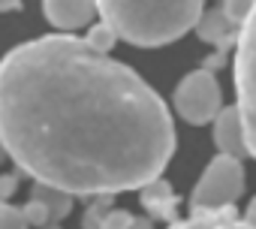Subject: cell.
<instances>
[{
  "instance_id": "ac0fdd59",
  "label": "cell",
  "mask_w": 256,
  "mask_h": 229,
  "mask_svg": "<svg viewBox=\"0 0 256 229\" xmlns=\"http://www.w3.org/2000/svg\"><path fill=\"white\" fill-rule=\"evenodd\" d=\"M16 187H18V178H16V172H6V175H4V199H10V196L16 193Z\"/></svg>"
},
{
  "instance_id": "ba28073f",
  "label": "cell",
  "mask_w": 256,
  "mask_h": 229,
  "mask_svg": "<svg viewBox=\"0 0 256 229\" xmlns=\"http://www.w3.org/2000/svg\"><path fill=\"white\" fill-rule=\"evenodd\" d=\"M214 142H217V148L223 154H232V157L250 154L247 151V136H244V121H241L238 106L223 108L214 118Z\"/></svg>"
},
{
  "instance_id": "2e32d148",
  "label": "cell",
  "mask_w": 256,
  "mask_h": 229,
  "mask_svg": "<svg viewBox=\"0 0 256 229\" xmlns=\"http://www.w3.org/2000/svg\"><path fill=\"white\" fill-rule=\"evenodd\" d=\"M24 217H28L30 226H46V223H52V214H48V208H46L40 199H30V202L24 205Z\"/></svg>"
},
{
  "instance_id": "5b68a950",
  "label": "cell",
  "mask_w": 256,
  "mask_h": 229,
  "mask_svg": "<svg viewBox=\"0 0 256 229\" xmlns=\"http://www.w3.org/2000/svg\"><path fill=\"white\" fill-rule=\"evenodd\" d=\"M178 114L187 124H208L223 112V94L217 84V76L211 70H193L181 78L172 96Z\"/></svg>"
},
{
  "instance_id": "7a4b0ae2",
  "label": "cell",
  "mask_w": 256,
  "mask_h": 229,
  "mask_svg": "<svg viewBox=\"0 0 256 229\" xmlns=\"http://www.w3.org/2000/svg\"><path fill=\"white\" fill-rule=\"evenodd\" d=\"M205 0H96L100 18L118 30L124 42L160 48L181 40L202 18Z\"/></svg>"
},
{
  "instance_id": "e0dca14e",
  "label": "cell",
  "mask_w": 256,
  "mask_h": 229,
  "mask_svg": "<svg viewBox=\"0 0 256 229\" xmlns=\"http://www.w3.org/2000/svg\"><path fill=\"white\" fill-rule=\"evenodd\" d=\"M133 214L130 211H120V208H112L102 220V229H133Z\"/></svg>"
},
{
  "instance_id": "8992f818",
  "label": "cell",
  "mask_w": 256,
  "mask_h": 229,
  "mask_svg": "<svg viewBox=\"0 0 256 229\" xmlns=\"http://www.w3.org/2000/svg\"><path fill=\"white\" fill-rule=\"evenodd\" d=\"M96 12H100L96 0H42V16H46L48 24H54L58 30H78V28H88Z\"/></svg>"
},
{
  "instance_id": "603a6c76",
  "label": "cell",
  "mask_w": 256,
  "mask_h": 229,
  "mask_svg": "<svg viewBox=\"0 0 256 229\" xmlns=\"http://www.w3.org/2000/svg\"><path fill=\"white\" fill-rule=\"evenodd\" d=\"M18 4H22V0H0V10H4V12H12V10H18Z\"/></svg>"
},
{
  "instance_id": "7402d4cb",
  "label": "cell",
  "mask_w": 256,
  "mask_h": 229,
  "mask_svg": "<svg viewBox=\"0 0 256 229\" xmlns=\"http://www.w3.org/2000/svg\"><path fill=\"white\" fill-rule=\"evenodd\" d=\"M220 229H253V226H250L247 220H232V223H223Z\"/></svg>"
},
{
  "instance_id": "4fadbf2b",
  "label": "cell",
  "mask_w": 256,
  "mask_h": 229,
  "mask_svg": "<svg viewBox=\"0 0 256 229\" xmlns=\"http://www.w3.org/2000/svg\"><path fill=\"white\" fill-rule=\"evenodd\" d=\"M112 196H114V193L94 196L96 202H90V208L84 211V220H82V226H84V229H102V220H106V214L112 211Z\"/></svg>"
},
{
  "instance_id": "8fae6325",
  "label": "cell",
  "mask_w": 256,
  "mask_h": 229,
  "mask_svg": "<svg viewBox=\"0 0 256 229\" xmlns=\"http://www.w3.org/2000/svg\"><path fill=\"white\" fill-rule=\"evenodd\" d=\"M238 220L235 217V208H220V211H193L190 220H175L169 223V229H220L223 223H232Z\"/></svg>"
},
{
  "instance_id": "277c9868",
  "label": "cell",
  "mask_w": 256,
  "mask_h": 229,
  "mask_svg": "<svg viewBox=\"0 0 256 229\" xmlns=\"http://www.w3.org/2000/svg\"><path fill=\"white\" fill-rule=\"evenodd\" d=\"M241 190H244L241 157L217 154L205 166L199 184L190 193V211H220V208H229V205H235Z\"/></svg>"
},
{
  "instance_id": "6da1fadb",
  "label": "cell",
  "mask_w": 256,
  "mask_h": 229,
  "mask_svg": "<svg viewBox=\"0 0 256 229\" xmlns=\"http://www.w3.org/2000/svg\"><path fill=\"white\" fill-rule=\"evenodd\" d=\"M0 139L24 175L76 196L142 190L175 154L163 96L72 34L22 42L4 58Z\"/></svg>"
},
{
  "instance_id": "cb8c5ba5",
  "label": "cell",
  "mask_w": 256,
  "mask_h": 229,
  "mask_svg": "<svg viewBox=\"0 0 256 229\" xmlns=\"http://www.w3.org/2000/svg\"><path fill=\"white\" fill-rule=\"evenodd\" d=\"M36 229H60V226H58V223L52 220V223H46V226H36Z\"/></svg>"
},
{
  "instance_id": "ffe728a7",
  "label": "cell",
  "mask_w": 256,
  "mask_h": 229,
  "mask_svg": "<svg viewBox=\"0 0 256 229\" xmlns=\"http://www.w3.org/2000/svg\"><path fill=\"white\" fill-rule=\"evenodd\" d=\"M244 220H247V223L256 229V196L250 199V205H247V211H244Z\"/></svg>"
},
{
  "instance_id": "5bb4252c",
  "label": "cell",
  "mask_w": 256,
  "mask_h": 229,
  "mask_svg": "<svg viewBox=\"0 0 256 229\" xmlns=\"http://www.w3.org/2000/svg\"><path fill=\"white\" fill-rule=\"evenodd\" d=\"M28 217H24V208H16L10 202H4L0 208V229H28Z\"/></svg>"
},
{
  "instance_id": "d6986e66",
  "label": "cell",
  "mask_w": 256,
  "mask_h": 229,
  "mask_svg": "<svg viewBox=\"0 0 256 229\" xmlns=\"http://www.w3.org/2000/svg\"><path fill=\"white\" fill-rule=\"evenodd\" d=\"M223 64H226V54H223V52L217 48V52H214V54H211V58L205 60V70H211V72H214V70H220Z\"/></svg>"
},
{
  "instance_id": "9a60e30c",
  "label": "cell",
  "mask_w": 256,
  "mask_h": 229,
  "mask_svg": "<svg viewBox=\"0 0 256 229\" xmlns=\"http://www.w3.org/2000/svg\"><path fill=\"white\" fill-rule=\"evenodd\" d=\"M253 6H256V0H223V10H226V16H229L232 22H238L241 28H244V22L250 18Z\"/></svg>"
},
{
  "instance_id": "30bf717a",
  "label": "cell",
  "mask_w": 256,
  "mask_h": 229,
  "mask_svg": "<svg viewBox=\"0 0 256 229\" xmlns=\"http://www.w3.org/2000/svg\"><path fill=\"white\" fill-rule=\"evenodd\" d=\"M30 199H40V202L48 208V214H52L54 223L64 220V217L72 211V205H76V193L60 190V187H54V184H46V181H36V184H34Z\"/></svg>"
},
{
  "instance_id": "52a82bcc",
  "label": "cell",
  "mask_w": 256,
  "mask_h": 229,
  "mask_svg": "<svg viewBox=\"0 0 256 229\" xmlns=\"http://www.w3.org/2000/svg\"><path fill=\"white\" fill-rule=\"evenodd\" d=\"M196 34H199L202 42H208V46L226 52V48L238 46V40H241V24L232 22L223 6H217V10L202 12V18H199V24H196Z\"/></svg>"
},
{
  "instance_id": "7c38bea8",
  "label": "cell",
  "mask_w": 256,
  "mask_h": 229,
  "mask_svg": "<svg viewBox=\"0 0 256 229\" xmlns=\"http://www.w3.org/2000/svg\"><path fill=\"white\" fill-rule=\"evenodd\" d=\"M84 40H88V46H90V48H96V52L108 54L120 36H118V30H114L112 24H106V22H96V24H90V30H88V36H84Z\"/></svg>"
},
{
  "instance_id": "44dd1931",
  "label": "cell",
  "mask_w": 256,
  "mask_h": 229,
  "mask_svg": "<svg viewBox=\"0 0 256 229\" xmlns=\"http://www.w3.org/2000/svg\"><path fill=\"white\" fill-rule=\"evenodd\" d=\"M133 229H154V217L148 214V217H136L133 220Z\"/></svg>"
},
{
  "instance_id": "3957f363",
  "label": "cell",
  "mask_w": 256,
  "mask_h": 229,
  "mask_svg": "<svg viewBox=\"0 0 256 229\" xmlns=\"http://www.w3.org/2000/svg\"><path fill=\"white\" fill-rule=\"evenodd\" d=\"M235 106L244 121L247 151L256 160V6L241 28V40L235 46Z\"/></svg>"
},
{
  "instance_id": "9c48e42d",
  "label": "cell",
  "mask_w": 256,
  "mask_h": 229,
  "mask_svg": "<svg viewBox=\"0 0 256 229\" xmlns=\"http://www.w3.org/2000/svg\"><path fill=\"white\" fill-rule=\"evenodd\" d=\"M139 202L145 205V211L154 220H166V223L178 220V196H175V190L169 187V181L163 175L139 190Z\"/></svg>"
}]
</instances>
